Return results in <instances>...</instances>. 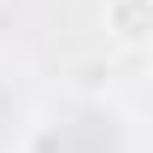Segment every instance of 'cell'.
<instances>
[{
    "mask_svg": "<svg viewBox=\"0 0 153 153\" xmlns=\"http://www.w3.org/2000/svg\"><path fill=\"white\" fill-rule=\"evenodd\" d=\"M106 36L124 47L153 41V0H106Z\"/></svg>",
    "mask_w": 153,
    "mask_h": 153,
    "instance_id": "obj_1",
    "label": "cell"
}]
</instances>
